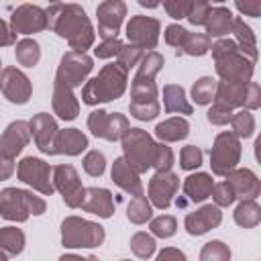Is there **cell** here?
Masks as SVG:
<instances>
[{"instance_id": "41", "label": "cell", "mask_w": 261, "mask_h": 261, "mask_svg": "<svg viewBox=\"0 0 261 261\" xmlns=\"http://www.w3.org/2000/svg\"><path fill=\"white\" fill-rule=\"evenodd\" d=\"M149 228L153 232V237H159V239H169L175 234L177 230V220L175 216L171 214H161V216H155L149 220Z\"/></svg>"}, {"instance_id": "62", "label": "cell", "mask_w": 261, "mask_h": 261, "mask_svg": "<svg viewBox=\"0 0 261 261\" xmlns=\"http://www.w3.org/2000/svg\"><path fill=\"white\" fill-rule=\"evenodd\" d=\"M0 261H8V255L4 251H0Z\"/></svg>"}, {"instance_id": "27", "label": "cell", "mask_w": 261, "mask_h": 261, "mask_svg": "<svg viewBox=\"0 0 261 261\" xmlns=\"http://www.w3.org/2000/svg\"><path fill=\"white\" fill-rule=\"evenodd\" d=\"M190 135V122L184 116H171L165 118L163 122H159L155 126V137L159 139V143H177L184 141Z\"/></svg>"}, {"instance_id": "13", "label": "cell", "mask_w": 261, "mask_h": 261, "mask_svg": "<svg viewBox=\"0 0 261 261\" xmlns=\"http://www.w3.org/2000/svg\"><path fill=\"white\" fill-rule=\"evenodd\" d=\"M10 29L16 35H35L47 27V12L37 4H20L10 14Z\"/></svg>"}, {"instance_id": "52", "label": "cell", "mask_w": 261, "mask_h": 261, "mask_svg": "<svg viewBox=\"0 0 261 261\" xmlns=\"http://www.w3.org/2000/svg\"><path fill=\"white\" fill-rule=\"evenodd\" d=\"M190 6H192V0H165V2H163L165 12H167L171 18H175V20L186 18L188 12H190Z\"/></svg>"}, {"instance_id": "48", "label": "cell", "mask_w": 261, "mask_h": 261, "mask_svg": "<svg viewBox=\"0 0 261 261\" xmlns=\"http://www.w3.org/2000/svg\"><path fill=\"white\" fill-rule=\"evenodd\" d=\"M206 118H208V122L214 124V126H224V124L230 122V118H232V110H230L228 106H224V104L212 102V106H210L208 112H206Z\"/></svg>"}, {"instance_id": "22", "label": "cell", "mask_w": 261, "mask_h": 261, "mask_svg": "<svg viewBox=\"0 0 261 261\" xmlns=\"http://www.w3.org/2000/svg\"><path fill=\"white\" fill-rule=\"evenodd\" d=\"M110 177L112 181L126 194L130 196H143V181H141V173L137 169H133L128 165V161L124 157H116L110 169Z\"/></svg>"}, {"instance_id": "59", "label": "cell", "mask_w": 261, "mask_h": 261, "mask_svg": "<svg viewBox=\"0 0 261 261\" xmlns=\"http://www.w3.org/2000/svg\"><path fill=\"white\" fill-rule=\"evenodd\" d=\"M14 173V159H8L4 155H0V181L8 179Z\"/></svg>"}, {"instance_id": "40", "label": "cell", "mask_w": 261, "mask_h": 261, "mask_svg": "<svg viewBox=\"0 0 261 261\" xmlns=\"http://www.w3.org/2000/svg\"><path fill=\"white\" fill-rule=\"evenodd\" d=\"M163 63H165V59H163L161 53H157V51H147V53L143 55V59L139 61V65H137V75L155 80V75L163 69Z\"/></svg>"}, {"instance_id": "54", "label": "cell", "mask_w": 261, "mask_h": 261, "mask_svg": "<svg viewBox=\"0 0 261 261\" xmlns=\"http://www.w3.org/2000/svg\"><path fill=\"white\" fill-rule=\"evenodd\" d=\"M261 106V88L257 82H249L247 84V94H245V102H243V110H257Z\"/></svg>"}, {"instance_id": "55", "label": "cell", "mask_w": 261, "mask_h": 261, "mask_svg": "<svg viewBox=\"0 0 261 261\" xmlns=\"http://www.w3.org/2000/svg\"><path fill=\"white\" fill-rule=\"evenodd\" d=\"M27 206H29V212L33 216H41L47 210V202L41 196H37L33 190H27Z\"/></svg>"}, {"instance_id": "49", "label": "cell", "mask_w": 261, "mask_h": 261, "mask_svg": "<svg viewBox=\"0 0 261 261\" xmlns=\"http://www.w3.org/2000/svg\"><path fill=\"white\" fill-rule=\"evenodd\" d=\"M210 2L206 0H192V6H190V12H188V22L194 24V27H204L206 22V16H208V10H210Z\"/></svg>"}, {"instance_id": "21", "label": "cell", "mask_w": 261, "mask_h": 261, "mask_svg": "<svg viewBox=\"0 0 261 261\" xmlns=\"http://www.w3.org/2000/svg\"><path fill=\"white\" fill-rule=\"evenodd\" d=\"M51 106H53V114H57L61 120H73L80 114V100L75 98L73 90L59 80L53 82Z\"/></svg>"}, {"instance_id": "1", "label": "cell", "mask_w": 261, "mask_h": 261, "mask_svg": "<svg viewBox=\"0 0 261 261\" xmlns=\"http://www.w3.org/2000/svg\"><path fill=\"white\" fill-rule=\"evenodd\" d=\"M47 27L61 39H65L71 47V51L86 53L94 41L96 31L86 14V10L80 4H61L55 2L47 10Z\"/></svg>"}, {"instance_id": "39", "label": "cell", "mask_w": 261, "mask_h": 261, "mask_svg": "<svg viewBox=\"0 0 261 261\" xmlns=\"http://www.w3.org/2000/svg\"><path fill=\"white\" fill-rule=\"evenodd\" d=\"M128 245H130V251L135 253V257H139V259H149L155 253V249H157L155 237L149 234V232H143V230L135 232L130 237V243Z\"/></svg>"}, {"instance_id": "19", "label": "cell", "mask_w": 261, "mask_h": 261, "mask_svg": "<svg viewBox=\"0 0 261 261\" xmlns=\"http://www.w3.org/2000/svg\"><path fill=\"white\" fill-rule=\"evenodd\" d=\"M0 216L10 222H27L31 216L27 206V190L4 188L0 192Z\"/></svg>"}, {"instance_id": "29", "label": "cell", "mask_w": 261, "mask_h": 261, "mask_svg": "<svg viewBox=\"0 0 261 261\" xmlns=\"http://www.w3.org/2000/svg\"><path fill=\"white\" fill-rule=\"evenodd\" d=\"M245 94H247V84L241 82H216V96L214 102L232 108H243L245 102Z\"/></svg>"}, {"instance_id": "7", "label": "cell", "mask_w": 261, "mask_h": 261, "mask_svg": "<svg viewBox=\"0 0 261 261\" xmlns=\"http://www.w3.org/2000/svg\"><path fill=\"white\" fill-rule=\"evenodd\" d=\"M16 175L22 184H27L33 192H39L43 196H51L55 192L51 175H53V167L39 159V157H24L20 159V163L16 165Z\"/></svg>"}, {"instance_id": "23", "label": "cell", "mask_w": 261, "mask_h": 261, "mask_svg": "<svg viewBox=\"0 0 261 261\" xmlns=\"http://www.w3.org/2000/svg\"><path fill=\"white\" fill-rule=\"evenodd\" d=\"M80 208L84 212H90V214H96L100 218H110L114 214V200H112V194L110 190L106 188H86L84 192V200L80 204Z\"/></svg>"}, {"instance_id": "56", "label": "cell", "mask_w": 261, "mask_h": 261, "mask_svg": "<svg viewBox=\"0 0 261 261\" xmlns=\"http://www.w3.org/2000/svg\"><path fill=\"white\" fill-rule=\"evenodd\" d=\"M234 8L241 14H245V16H253V18L261 16V0H245V2L237 0L234 2Z\"/></svg>"}, {"instance_id": "26", "label": "cell", "mask_w": 261, "mask_h": 261, "mask_svg": "<svg viewBox=\"0 0 261 261\" xmlns=\"http://www.w3.org/2000/svg\"><path fill=\"white\" fill-rule=\"evenodd\" d=\"M212 186H214V179L210 173L206 171H196V173H190L184 184H181V190H184V196L186 200L190 202H204L206 198H210V192H212Z\"/></svg>"}, {"instance_id": "45", "label": "cell", "mask_w": 261, "mask_h": 261, "mask_svg": "<svg viewBox=\"0 0 261 261\" xmlns=\"http://www.w3.org/2000/svg\"><path fill=\"white\" fill-rule=\"evenodd\" d=\"M143 55H145L143 49H139V47H135V45H122L120 51H118V55H116V63L122 65V67L128 71L130 67L139 65V61L143 59Z\"/></svg>"}, {"instance_id": "9", "label": "cell", "mask_w": 261, "mask_h": 261, "mask_svg": "<svg viewBox=\"0 0 261 261\" xmlns=\"http://www.w3.org/2000/svg\"><path fill=\"white\" fill-rule=\"evenodd\" d=\"M51 181H53L55 192L61 194L65 206H69V208H80V204H82V200H84L86 188L82 186V179H80V175H77V171H75L73 165L61 163V165L53 167Z\"/></svg>"}, {"instance_id": "5", "label": "cell", "mask_w": 261, "mask_h": 261, "mask_svg": "<svg viewBox=\"0 0 261 261\" xmlns=\"http://www.w3.org/2000/svg\"><path fill=\"white\" fill-rule=\"evenodd\" d=\"M241 139L234 137L230 130H222L216 135L212 149H210V169L214 175L226 177L232 169H237L241 161Z\"/></svg>"}, {"instance_id": "43", "label": "cell", "mask_w": 261, "mask_h": 261, "mask_svg": "<svg viewBox=\"0 0 261 261\" xmlns=\"http://www.w3.org/2000/svg\"><path fill=\"white\" fill-rule=\"evenodd\" d=\"M84 171L90 177H100L106 171V157H104V153L98 151V149L88 151L86 157H84Z\"/></svg>"}, {"instance_id": "8", "label": "cell", "mask_w": 261, "mask_h": 261, "mask_svg": "<svg viewBox=\"0 0 261 261\" xmlns=\"http://www.w3.org/2000/svg\"><path fill=\"white\" fill-rule=\"evenodd\" d=\"M88 128L94 137L104 141H120L130 128L128 118L120 112H106L102 108L92 110L88 116Z\"/></svg>"}, {"instance_id": "2", "label": "cell", "mask_w": 261, "mask_h": 261, "mask_svg": "<svg viewBox=\"0 0 261 261\" xmlns=\"http://www.w3.org/2000/svg\"><path fill=\"white\" fill-rule=\"evenodd\" d=\"M126 82H128V71L122 65H118L116 61L106 63L98 71V75L90 77L82 86V102L88 106H96L102 102L118 100L126 90Z\"/></svg>"}, {"instance_id": "37", "label": "cell", "mask_w": 261, "mask_h": 261, "mask_svg": "<svg viewBox=\"0 0 261 261\" xmlns=\"http://www.w3.org/2000/svg\"><path fill=\"white\" fill-rule=\"evenodd\" d=\"M210 47H212V39L206 33H188L186 43L179 53H186L192 57H202L210 51Z\"/></svg>"}, {"instance_id": "18", "label": "cell", "mask_w": 261, "mask_h": 261, "mask_svg": "<svg viewBox=\"0 0 261 261\" xmlns=\"http://www.w3.org/2000/svg\"><path fill=\"white\" fill-rule=\"evenodd\" d=\"M31 141V128L27 120H12L0 135V155L14 159Z\"/></svg>"}, {"instance_id": "4", "label": "cell", "mask_w": 261, "mask_h": 261, "mask_svg": "<svg viewBox=\"0 0 261 261\" xmlns=\"http://www.w3.org/2000/svg\"><path fill=\"white\" fill-rule=\"evenodd\" d=\"M122 143V157L128 161L133 169L139 173H145L147 169L153 167L155 153H157V141L143 128H128L126 135L120 139Z\"/></svg>"}, {"instance_id": "31", "label": "cell", "mask_w": 261, "mask_h": 261, "mask_svg": "<svg viewBox=\"0 0 261 261\" xmlns=\"http://www.w3.org/2000/svg\"><path fill=\"white\" fill-rule=\"evenodd\" d=\"M232 218L241 228H255L261 222V206L257 200H241L232 212Z\"/></svg>"}, {"instance_id": "15", "label": "cell", "mask_w": 261, "mask_h": 261, "mask_svg": "<svg viewBox=\"0 0 261 261\" xmlns=\"http://www.w3.org/2000/svg\"><path fill=\"white\" fill-rule=\"evenodd\" d=\"M179 188V177L173 171H155V175L149 179V202L151 206L165 210L171 206L173 196Z\"/></svg>"}, {"instance_id": "14", "label": "cell", "mask_w": 261, "mask_h": 261, "mask_svg": "<svg viewBox=\"0 0 261 261\" xmlns=\"http://www.w3.org/2000/svg\"><path fill=\"white\" fill-rule=\"evenodd\" d=\"M216 73L220 82H241L249 84L253 82V71H255V61L245 57L241 51L230 53L222 59H216Z\"/></svg>"}, {"instance_id": "34", "label": "cell", "mask_w": 261, "mask_h": 261, "mask_svg": "<svg viewBox=\"0 0 261 261\" xmlns=\"http://www.w3.org/2000/svg\"><path fill=\"white\" fill-rule=\"evenodd\" d=\"M157 84L155 80L149 77H141L135 75L133 84H130V102L133 104H145V102H153L157 100Z\"/></svg>"}, {"instance_id": "53", "label": "cell", "mask_w": 261, "mask_h": 261, "mask_svg": "<svg viewBox=\"0 0 261 261\" xmlns=\"http://www.w3.org/2000/svg\"><path fill=\"white\" fill-rule=\"evenodd\" d=\"M122 45H124V43H122L120 39H106V41H102V43L94 49V55H96L98 59H110V57H116Z\"/></svg>"}, {"instance_id": "47", "label": "cell", "mask_w": 261, "mask_h": 261, "mask_svg": "<svg viewBox=\"0 0 261 261\" xmlns=\"http://www.w3.org/2000/svg\"><path fill=\"white\" fill-rule=\"evenodd\" d=\"M210 196H212V200H214V206H218V208L230 206V204L237 200L232 188H230L226 181H218V184H214Z\"/></svg>"}, {"instance_id": "17", "label": "cell", "mask_w": 261, "mask_h": 261, "mask_svg": "<svg viewBox=\"0 0 261 261\" xmlns=\"http://www.w3.org/2000/svg\"><path fill=\"white\" fill-rule=\"evenodd\" d=\"M222 222V212L214 204H204L194 212H188L184 218V228L192 237H202L208 230L216 228Z\"/></svg>"}, {"instance_id": "10", "label": "cell", "mask_w": 261, "mask_h": 261, "mask_svg": "<svg viewBox=\"0 0 261 261\" xmlns=\"http://www.w3.org/2000/svg\"><path fill=\"white\" fill-rule=\"evenodd\" d=\"M159 33H161V22L153 16L145 14H135L126 22V39L128 45H135L143 51H153L159 43Z\"/></svg>"}, {"instance_id": "32", "label": "cell", "mask_w": 261, "mask_h": 261, "mask_svg": "<svg viewBox=\"0 0 261 261\" xmlns=\"http://www.w3.org/2000/svg\"><path fill=\"white\" fill-rule=\"evenodd\" d=\"M27 245V237L16 226H2L0 228V251L10 255H20Z\"/></svg>"}, {"instance_id": "36", "label": "cell", "mask_w": 261, "mask_h": 261, "mask_svg": "<svg viewBox=\"0 0 261 261\" xmlns=\"http://www.w3.org/2000/svg\"><path fill=\"white\" fill-rule=\"evenodd\" d=\"M126 218L133 224H145L153 218V206L145 196H133L126 206Z\"/></svg>"}, {"instance_id": "3", "label": "cell", "mask_w": 261, "mask_h": 261, "mask_svg": "<svg viewBox=\"0 0 261 261\" xmlns=\"http://www.w3.org/2000/svg\"><path fill=\"white\" fill-rule=\"evenodd\" d=\"M106 239L104 226L82 216H65L61 220V245L65 249H94Z\"/></svg>"}, {"instance_id": "57", "label": "cell", "mask_w": 261, "mask_h": 261, "mask_svg": "<svg viewBox=\"0 0 261 261\" xmlns=\"http://www.w3.org/2000/svg\"><path fill=\"white\" fill-rule=\"evenodd\" d=\"M155 261H188V257H186L184 251H179L175 247H165L157 253Z\"/></svg>"}, {"instance_id": "16", "label": "cell", "mask_w": 261, "mask_h": 261, "mask_svg": "<svg viewBox=\"0 0 261 261\" xmlns=\"http://www.w3.org/2000/svg\"><path fill=\"white\" fill-rule=\"evenodd\" d=\"M29 128L37 149L45 155H55V137L59 133L57 120L47 112H39L29 120Z\"/></svg>"}, {"instance_id": "20", "label": "cell", "mask_w": 261, "mask_h": 261, "mask_svg": "<svg viewBox=\"0 0 261 261\" xmlns=\"http://www.w3.org/2000/svg\"><path fill=\"white\" fill-rule=\"evenodd\" d=\"M226 184L232 188L237 200H257L261 194V181L255 171L247 167H237L226 175Z\"/></svg>"}, {"instance_id": "42", "label": "cell", "mask_w": 261, "mask_h": 261, "mask_svg": "<svg viewBox=\"0 0 261 261\" xmlns=\"http://www.w3.org/2000/svg\"><path fill=\"white\" fill-rule=\"evenodd\" d=\"M200 261H230V247L222 241H208L200 249Z\"/></svg>"}, {"instance_id": "11", "label": "cell", "mask_w": 261, "mask_h": 261, "mask_svg": "<svg viewBox=\"0 0 261 261\" xmlns=\"http://www.w3.org/2000/svg\"><path fill=\"white\" fill-rule=\"evenodd\" d=\"M0 92L12 104H27L33 96V84L24 71L8 65L0 73Z\"/></svg>"}, {"instance_id": "35", "label": "cell", "mask_w": 261, "mask_h": 261, "mask_svg": "<svg viewBox=\"0 0 261 261\" xmlns=\"http://www.w3.org/2000/svg\"><path fill=\"white\" fill-rule=\"evenodd\" d=\"M190 92H192V100L198 106H208L214 102V96H216V80L210 75H202L192 84Z\"/></svg>"}, {"instance_id": "60", "label": "cell", "mask_w": 261, "mask_h": 261, "mask_svg": "<svg viewBox=\"0 0 261 261\" xmlns=\"http://www.w3.org/2000/svg\"><path fill=\"white\" fill-rule=\"evenodd\" d=\"M59 261H98V257H94V255H90V257H80V255H75V253H65V255L59 257Z\"/></svg>"}, {"instance_id": "58", "label": "cell", "mask_w": 261, "mask_h": 261, "mask_svg": "<svg viewBox=\"0 0 261 261\" xmlns=\"http://www.w3.org/2000/svg\"><path fill=\"white\" fill-rule=\"evenodd\" d=\"M10 45H16V33L10 29L6 20L0 18V47H10Z\"/></svg>"}, {"instance_id": "28", "label": "cell", "mask_w": 261, "mask_h": 261, "mask_svg": "<svg viewBox=\"0 0 261 261\" xmlns=\"http://www.w3.org/2000/svg\"><path fill=\"white\" fill-rule=\"evenodd\" d=\"M230 33L234 35L232 41L237 43L239 51L245 57H249L251 61H257V39H255V33H253V29L241 16H234V22H232V31Z\"/></svg>"}, {"instance_id": "61", "label": "cell", "mask_w": 261, "mask_h": 261, "mask_svg": "<svg viewBox=\"0 0 261 261\" xmlns=\"http://www.w3.org/2000/svg\"><path fill=\"white\" fill-rule=\"evenodd\" d=\"M139 4H141V6H147V8H155V6H157L155 2H147V0H139Z\"/></svg>"}, {"instance_id": "6", "label": "cell", "mask_w": 261, "mask_h": 261, "mask_svg": "<svg viewBox=\"0 0 261 261\" xmlns=\"http://www.w3.org/2000/svg\"><path fill=\"white\" fill-rule=\"evenodd\" d=\"M92 69H94V59L88 53H80V51L69 49L59 59L55 80L63 82L65 86H69L73 90V88H80L82 84L88 82V75Z\"/></svg>"}, {"instance_id": "44", "label": "cell", "mask_w": 261, "mask_h": 261, "mask_svg": "<svg viewBox=\"0 0 261 261\" xmlns=\"http://www.w3.org/2000/svg\"><path fill=\"white\" fill-rule=\"evenodd\" d=\"M202 149L196 145H186L179 153V167L186 171H194L202 165Z\"/></svg>"}, {"instance_id": "38", "label": "cell", "mask_w": 261, "mask_h": 261, "mask_svg": "<svg viewBox=\"0 0 261 261\" xmlns=\"http://www.w3.org/2000/svg\"><path fill=\"white\" fill-rule=\"evenodd\" d=\"M230 126H232L230 133H232L234 137H239V139H249V137H253V133H255V116H253L249 110L232 112Z\"/></svg>"}, {"instance_id": "51", "label": "cell", "mask_w": 261, "mask_h": 261, "mask_svg": "<svg viewBox=\"0 0 261 261\" xmlns=\"http://www.w3.org/2000/svg\"><path fill=\"white\" fill-rule=\"evenodd\" d=\"M173 165V151L171 147H167L165 143L157 145V153H155V161H153V169L155 171H171Z\"/></svg>"}, {"instance_id": "50", "label": "cell", "mask_w": 261, "mask_h": 261, "mask_svg": "<svg viewBox=\"0 0 261 261\" xmlns=\"http://www.w3.org/2000/svg\"><path fill=\"white\" fill-rule=\"evenodd\" d=\"M188 33H190V31H186L181 24H175V22H173V24H167V27H165L163 39H165L167 45L175 47V49H177V55H179V51H181V47H184V43H186Z\"/></svg>"}, {"instance_id": "25", "label": "cell", "mask_w": 261, "mask_h": 261, "mask_svg": "<svg viewBox=\"0 0 261 261\" xmlns=\"http://www.w3.org/2000/svg\"><path fill=\"white\" fill-rule=\"evenodd\" d=\"M232 22H234V16H232L230 8H226V6H210L206 22H204V29H206V35L210 39L212 37L224 39L232 31Z\"/></svg>"}, {"instance_id": "12", "label": "cell", "mask_w": 261, "mask_h": 261, "mask_svg": "<svg viewBox=\"0 0 261 261\" xmlns=\"http://www.w3.org/2000/svg\"><path fill=\"white\" fill-rule=\"evenodd\" d=\"M96 16H98V37L102 41L118 39L122 20L126 16V4L122 0H104L98 4Z\"/></svg>"}, {"instance_id": "24", "label": "cell", "mask_w": 261, "mask_h": 261, "mask_svg": "<svg viewBox=\"0 0 261 261\" xmlns=\"http://www.w3.org/2000/svg\"><path fill=\"white\" fill-rule=\"evenodd\" d=\"M88 149V137L80 128H59L55 137V155L77 157Z\"/></svg>"}, {"instance_id": "46", "label": "cell", "mask_w": 261, "mask_h": 261, "mask_svg": "<svg viewBox=\"0 0 261 261\" xmlns=\"http://www.w3.org/2000/svg\"><path fill=\"white\" fill-rule=\"evenodd\" d=\"M161 106H159V100H153V102H145V104H128V112L130 116H135L137 120H153L157 114H159Z\"/></svg>"}, {"instance_id": "33", "label": "cell", "mask_w": 261, "mask_h": 261, "mask_svg": "<svg viewBox=\"0 0 261 261\" xmlns=\"http://www.w3.org/2000/svg\"><path fill=\"white\" fill-rule=\"evenodd\" d=\"M14 55H16V61L22 65V67H35L41 59V45L31 39V37H24L20 41H16L14 45Z\"/></svg>"}, {"instance_id": "64", "label": "cell", "mask_w": 261, "mask_h": 261, "mask_svg": "<svg viewBox=\"0 0 261 261\" xmlns=\"http://www.w3.org/2000/svg\"><path fill=\"white\" fill-rule=\"evenodd\" d=\"M120 261H130V259H120Z\"/></svg>"}, {"instance_id": "63", "label": "cell", "mask_w": 261, "mask_h": 261, "mask_svg": "<svg viewBox=\"0 0 261 261\" xmlns=\"http://www.w3.org/2000/svg\"><path fill=\"white\" fill-rule=\"evenodd\" d=\"M0 73H2V61H0Z\"/></svg>"}, {"instance_id": "30", "label": "cell", "mask_w": 261, "mask_h": 261, "mask_svg": "<svg viewBox=\"0 0 261 261\" xmlns=\"http://www.w3.org/2000/svg\"><path fill=\"white\" fill-rule=\"evenodd\" d=\"M163 108L165 112H175V114H192L194 108L186 98V90L177 84H167L163 86Z\"/></svg>"}]
</instances>
